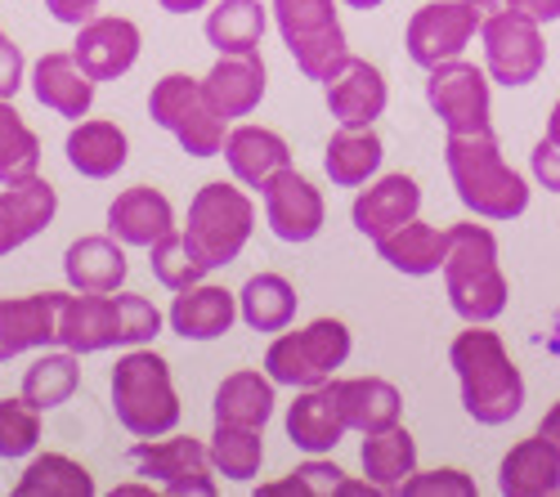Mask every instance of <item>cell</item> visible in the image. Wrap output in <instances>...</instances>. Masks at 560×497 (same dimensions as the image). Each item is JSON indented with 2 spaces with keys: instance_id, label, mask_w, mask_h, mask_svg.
Wrapping results in <instances>:
<instances>
[{
  "instance_id": "50",
  "label": "cell",
  "mask_w": 560,
  "mask_h": 497,
  "mask_svg": "<svg viewBox=\"0 0 560 497\" xmlns=\"http://www.w3.org/2000/svg\"><path fill=\"white\" fill-rule=\"evenodd\" d=\"M547 140L560 144V99H556V108H551V117H547Z\"/></svg>"
},
{
  "instance_id": "36",
  "label": "cell",
  "mask_w": 560,
  "mask_h": 497,
  "mask_svg": "<svg viewBox=\"0 0 560 497\" xmlns=\"http://www.w3.org/2000/svg\"><path fill=\"white\" fill-rule=\"evenodd\" d=\"M90 493H95V475L63 453L32 458V466L14 484V497H90Z\"/></svg>"
},
{
  "instance_id": "27",
  "label": "cell",
  "mask_w": 560,
  "mask_h": 497,
  "mask_svg": "<svg viewBox=\"0 0 560 497\" xmlns=\"http://www.w3.org/2000/svg\"><path fill=\"white\" fill-rule=\"evenodd\" d=\"M126 274H130V260L113 234L77 238L63 251V279L72 292H121Z\"/></svg>"
},
{
  "instance_id": "42",
  "label": "cell",
  "mask_w": 560,
  "mask_h": 497,
  "mask_svg": "<svg viewBox=\"0 0 560 497\" xmlns=\"http://www.w3.org/2000/svg\"><path fill=\"white\" fill-rule=\"evenodd\" d=\"M40 443V409L19 399H0V458H27Z\"/></svg>"
},
{
  "instance_id": "45",
  "label": "cell",
  "mask_w": 560,
  "mask_h": 497,
  "mask_svg": "<svg viewBox=\"0 0 560 497\" xmlns=\"http://www.w3.org/2000/svg\"><path fill=\"white\" fill-rule=\"evenodd\" d=\"M23 50L14 40L0 45V99H14L19 95V85H23Z\"/></svg>"
},
{
  "instance_id": "39",
  "label": "cell",
  "mask_w": 560,
  "mask_h": 497,
  "mask_svg": "<svg viewBox=\"0 0 560 497\" xmlns=\"http://www.w3.org/2000/svg\"><path fill=\"white\" fill-rule=\"evenodd\" d=\"M207 448H211L215 475H224L233 484H252L260 475V462H265V430H252V426H215Z\"/></svg>"
},
{
  "instance_id": "11",
  "label": "cell",
  "mask_w": 560,
  "mask_h": 497,
  "mask_svg": "<svg viewBox=\"0 0 560 497\" xmlns=\"http://www.w3.org/2000/svg\"><path fill=\"white\" fill-rule=\"evenodd\" d=\"M130 466L149 484H162L171 497H215V462L202 439H139L130 443Z\"/></svg>"
},
{
  "instance_id": "25",
  "label": "cell",
  "mask_w": 560,
  "mask_h": 497,
  "mask_svg": "<svg viewBox=\"0 0 560 497\" xmlns=\"http://www.w3.org/2000/svg\"><path fill=\"white\" fill-rule=\"evenodd\" d=\"M207 99L224 121L252 117L265 99V63L260 55H220V63L202 76Z\"/></svg>"
},
{
  "instance_id": "26",
  "label": "cell",
  "mask_w": 560,
  "mask_h": 497,
  "mask_svg": "<svg viewBox=\"0 0 560 497\" xmlns=\"http://www.w3.org/2000/svg\"><path fill=\"white\" fill-rule=\"evenodd\" d=\"M328 386L337 394V409H341L350 430L377 435V430L399 426L404 399H399V390L386 377H346V381H328Z\"/></svg>"
},
{
  "instance_id": "43",
  "label": "cell",
  "mask_w": 560,
  "mask_h": 497,
  "mask_svg": "<svg viewBox=\"0 0 560 497\" xmlns=\"http://www.w3.org/2000/svg\"><path fill=\"white\" fill-rule=\"evenodd\" d=\"M399 493H404V497H444V493H453V497H476V480L466 475V471H457V466H444V471H412Z\"/></svg>"
},
{
  "instance_id": "31",
  "label": "cell",
  "mask_w": 560,
  "mask_h": 497,
  "mask_svg": "<svg viewBox=\"0 0 560 497\" xmlns=\"http://www.w3.org/2000/svg\"><path fill=\"white\" fill-rule=\"evenodd\" d=\"M215 426H252L265 430V422L273 417V377L269 372H229L215 386V403H211Z\"/></svg>"
},
{
  "instance_id": "46",
  "label": "cell",
  "mask_w": 560,
  "mask_h": 497,
  "mask_svg": "<svg viewBox=\"0 0 560 497\" xmlns=\"http://www.w3.org/2000/svg\"><path fill=\"white\" fill-rule=\"evenodd\" d=\"M104 0H45V10H50L55 23H68V27H81L85 19H95V10Z\"/></svg>"
},
{
  "instance_id": "40",
  "label": "cell",
  "mask_w": 560,
  "mask_h": 497,
  "mask_svg": "<svg viewBox=\"0 0 560 497\" xmlns=\"http://www.w3.org/2000/svg\"><path fill=\"white\" fill-rule=\"evenodd\" d=\"M149 269L153 279L166 287V292H184V287H198L207 279V269L198 264V256L189 251V242H184L179 229H171L166 238H158L149 247Z\"/></svg>"
},
{
  "instance_id": "6",
  "label": "cell",
  "mask_w": 560,
  "mask_h": 497,
  "mask_svg": "<svg viewBox=\"0 0 560 497\" xmlns=\"http://www.w3.org/2000/svg\"><path fill=\"white\" fill-rule=\"evenodd\" d=\"M252 229H256V202L238 185L211 179V185H202L189 202L184 242H189L198 264L211 274V269H224L243 256V247L252 242Z\"/></svg>"
},
{
  "instance_id": "14",
  "label": "cell",
  "mask_w": 560,
  "mask_h": 497,
  "mask_svg": "<svg viewBox=\"0 0 560 497\" xmlns=\"http://www.w3.org/2000/svg\"><path fill=\"white\" fill-rule=\"evenodd\" d=\"M260 202H265V220H269L273 238H283V242H310V238H318L323 220H328L323 193L310 185L305 175H296L292 166L278 170L269 185L260 189Z\"/></svg>"
},
{
  "instance_id": "21",
  "label": "cell",
  "mask_w": 560,
  "mask_h": 497,
  "mask_svg": "<svg viewBox=\"0 0 560 497\" xmlns=\"http://www.w3.org/2000/svg\"><path fill=\"white\" fill-rule=\"evenodd\" d=\"M171 229H175V206L153 185H135V189L117 193V202L108 206V234L121 247H153Z\"/></svg>"
},
{
  "instance_id": "30",
  "label": "cell",
  "mask_w": 560,
  "mask_h": 497,
  "mask_svg": "<svg viewBox=\"0 0 560 497\" xmlns=\"http://www.w3.org/2000/svg\"><path fill=\"white\" fill-rule=\"evenodd\" d=\"M68 166L85 179H113L126 157H130V144H126V130L117 121H77L72 134H68Z\"/></svg>"
},
{
  "instance_id": "51",
  "label": "cell",
  "mask_w": 560,
  "mask_h": 497,
  "mask_svg": "<svg viewBox=\"0 0 560 497\" xmlns=\"http://www.w3.org/2000/svg\"><path fill=\"white\" fill-rule=\"evenodd\" d=\"M341 5H350V10H363V14H368V10H382L386 0H341Z\"/></svg>"
},
{
  "instance_id": "5",
  "label": "cell",
  "mask_w": 560,
  "mask_h": 497,
  "mask_svg": "<svg viewBox=\"0 0 560 497\" xmlns=\"http://www.w3.org/2000/svg\"><path fill=\"white\" fill-rule=\"evenodd\" d=\"M113 409L117 422L135 435V439H158L171 435L179 426V394L171 381V364L158 350L130 345L117 368H113Z\"/></svg>"
},
{
  "instance_id": "20",
  "label": "cell",
  "mask_w": 560,
  "mask_h": 497,
  "mask_svg": "<svg viewBox=\"0 0 560 497\" xmlns=\"http://www.w3.org/2000/svg\"><path fill=\"white\" fill-rule=\"evenodd\" d=\"M59 215V193L50 179H27V185H5L0 193V256L19 251L36 234H45Z\"/></svg>"
},
{
  "instance_id": "29",
  "label": "cell",
  "mask_w": 560,
  "mask_h": 497,
  "mask_svg": "<svg viewBox=\"0 0 560 497\" xmlns=\"http://www.w3.org/2000/svg\"><path fill=\"white\" fill-rule=\"evenodd\" d=\"M382 157H386L382 134L372 126H341L328 140V149H323V170H328L337 189H359L382 170Z\"/></svg>"
},
{
  "instance_id": "52",
  "label": "cell",
  "mask_w": 560,
  "mask_h": 497,
  "mask_svg": "<svg viewBox=\"0 0 560 497\" xmlns=\"http://www.w3.org/2000/svg\"><path fill=\"white\" fill-rule=\"evenodd\" d=\"M5 40H10V36H5V32H0V45H5Z\"/></svg>"
},
{
  "instance_id": "34",
  "label": "cell",
  "mask_w": 560,
  "mask_h": 497,
  "mask_svg": "<svg viewBox=\"0 0 560 497\" xmlns=\"http://www.w3.org/2000/svg\"><path fill=\"white\" fill-rule=\"evenodd\" d=\"M359 462H363L368 484H377L382 493H399L404 480L417 471V439H412L404 426L377 430V435H368V439H363Z\"/></svg>"
},
{
  "instance_id": "9",
  "label": "cell",
  "mask_w": 560,
  "mask_h": 497,
  "mask_svg": "<svg viewBox=\"0 0 560 497\" xmlns=\"http://www.w3.org/2000/svg\"><path fill=\"white\" fill-rule=\"evenodd\" d=\"M273 23L283 32V45L292 50L296 68L310 81L328 85L332 72L350 59L346 32L337 23V0H273Z\"/></svg>"
},
{
  "instance_id": "3",
  "label": "cell",
  "mask_w": 560,
  "mask_h": 497,
  "mask_svg": "<svg viewBox=\"0 0 560 497\" xmlns=\"http://www.w3.org/2000/svg\"><path fill=\"white\" fill-rule=\"evenodd\" d=\"M444 162H448V175H453L457 202L471 215H480V220H516V215L529 211L525 175L502 162V149H498L493 130L448 134Z\"/></svg>"
},
{
  "instance_id": "38",
  "label": "cell",
  "mask_w": 560,
  "mask_h": 497,
  "mask_svg": "<svg viewBox=\"0 0 560 497\" xmlns=\"http://www.w3.org/2000/svg\"><path fill=\"white\" fill-rule=\"evenodd\" d=\"M40 175V140L23 113L0 99V185H27Z\"/></svg>"
},
{
  "instance_id": "28",
  "label": "cell",
  "mask_w": 560,
  "mask_h": 497,
  "mask_svg": "<svg viewBox=\"0 0 560 497\" xmlns=\"http://www.w3.org/2000/svg\"><path fill=\"white\" fill-rule=\"evenodd\" d=\"M498 488L506 497H551L560 493V453L542 439H521L498 466Z\"/></svg>"
},
{
  "instance_id": "24",
  "label": "cell",
  "mask_w": 560,
  "mask_h": 497,
  "mask_svg": "<svg viewBox=\"0 0 560 497\" xmlns=\"http://www.w3.org/2000/svg\"><path fill=\"white\" fill-rule=\"evenodd\" d=\"M233 319H238V296L215 287V283H198V287L175 292L171 313H166L171 332L184 341H215L233 328Z\"/></svg>"
},
{
  "instance_id": "41",
  "label": "cell",
  "mask_w": 560,
  "mask_h": 497,
  "mask_svg": "<svg viewBox=\"0 0 560 497\" xmlns=\"http://www.w3.org/2000/svg\"><path fill=\"white\" fill-rule=\"evenodd\" d=\"M265 497H283V493H301V497H337V493H382L377 484H350L341 466L332 462H305L296 466L288 480H278V484H265L260 488Z\"/></svg>"
},
{
  "instance_id": "13",
  "label": "cell",
  "mask_w": 560,
  "mask_h": 497,
  "mask_svg": "<svg viewBox=\"0 0 560 497\" xmlns=\"http://www.w3.org/2000/svg\"><path fill=\"white\" fill-rule=\"evenodd\" d=\"M489 72L466 63V59H448L440 68H431L427 76V104L431 113L444 121L448 134H480L493 130V99H489Z\"/></svg>"
},
{
  "instance_id": "4",
  "label": "cell",
  "mask_w": 560,
  "mask_h": 497,
  "mask_svg": "<svg viewBox=\"0 0 560 497\" xmlns=\"http://www.w3.org/2000/svg\"><path fill=\"white\" fill-rule=\"evenodd\" d=\"M444 292L462 323H493L506 309V274L498 264V238L485 224H453L444 256Z\"/></svg>"
},
{
  "instance_id": "16",
  "label": "cell",
  "mask_w": 560,
  "mask_h": 497,
  "mask_svg": "<svg viewBox=\"0 0 560 497\" xmlns=\"http://www.w3.org/2000/svg\"><path fill=\"white\" fill-rule=\"evenodd\" d=\"M59 305L63 292H36L0 300V364L27 350H45L59 341Z\"/></svg>"
},
{
  "instance_id": "2",
  "label": "cell",
  "mask_w": 560,
  "mask_h": 497,
  "mask_svg": "<svg viewBox=\"0 0 560 497\" xmlns=\"http://www.w3.org/2000/svg\"><path fill=\"white\" fill-rule=\"evenodd\" d=\"M162 332V309L135 292H63L59 345L72 354H100L113 345H149Z\"/></svg>"
},
{
  "instance_id": "33",
  "label": "cell",
  "mask_w": 560,
  "mask_h": 497,
  "mask_svg": "<svg viewBox=\"0 0 560 497\" xmlns=\"http://www.w3.org/2000/svg\"><path fill=\"white\" fill-rule=\"evenodd\" d=\"M296 287L283 274H252L238 292V319L252 332H288L296 319Z\"/></svg>"
},
{
  "instance_id": "35",
  "label": "cell",
  "mask_w": 560,
  "mask_h": 497,
  "mask_svg": "<svg viewBox=\"0 0 560 497\" xmlns=\"http://www.w3.org/2000/svg\"><path fill=\"white\" fill-rule=\"evenodd\" d=\"M265 5L260 0H220L207 14V40L220 55H256L265 36Z\"/></svg>"
},
{
  "instance_id": "44",
  "label": "cell",
  "mask_w": 560,
  "mask_h": 497,
  "mask_svg": "<svg viewBox=\"0 0 560 497\" xmlns=\"http://www.w3.org/2000/svg\"><path fill=\"white\" fill-rule=\"evenodd\" d=\"M529 170L547 193H560V144H551L542 134V140L534 144V153H529Z\"/></svg>"
},
{
  "instance_id": "1",
  "label": "cell",
  "mask_w": 560,
  "mask_h": 497,
  "mask_svg": "<svg viewBox=\"0 0 560 497\" xmlns=\"http://www.w3.org/2000/svg\"><path fill=\"white\" fill-rule=\"evenodd\" d=\"M448 364L462 386V409L480 426H506L511 417H521L525 409V377L516 368V358L502 345L489 323H471L466 332L453 336Z\"/></svg>"
},
{
  "instance_id": "7",
  "label": "cell",
  "mask_w": 560,
  "mask_h": 497,
  "mask_svg": "<svg viewBox=\"0 0 560 497\" xmlns=\"http://www.w3.org/2000/svg\"><path fill=\"white\" fill-rule=\"evenodd\" d=\"M149 117L153 126H162L166 134H175L179 149L189 157H220L224 140H229V121L215 113V104L207 99L202 81L184 76V72H166L153 90H149Z\"/></svg>"
},
{
  "instance_id": "15",
  "label": "cell",
  "mask_w": 560,
  "mask_h": 497,
  "mask_svg": "<svg viewBox=\"0 0 560 497\" xmlns=\"http://www.w3.org/2000/svg\"><path fill=\"white\" fill-rule=\"evenodd\" d=\"M139 45H144V36H139V27L130 19L100 14V19H85L77 27L72 55H77V63L85 68L90 81H117V76H126L135 68Z\"/></svg>"
},
{
  "instance_id": "10",
  "label": "cell",
  "mask_w": 560,
  "mask_h": 497,
  "mask_svg": "<svg viewBox=\"0 0 560 497\" xmlns=\"http://www.w3.org/2000/svg\"><path fill=\"white\" fill-rule=\"evenodd\" d=\"M506 0H431L408 19L404 50L417 68H440L448 59H462V50L480 36L485 19L502 10Z\"/></svg>"
},
{
  "instance_id": "12",
  "label": "cell",
  "mask_w": 560,
  "mask_h": 497,
  "mask_svg": "<svg viewBox=\"0 0 560 497\" xmlns=\"http://www.w3.org/2000/svg\"><path fill=\"white\" fill-rule=\"evenodd\" d=\"M480 40H485V72L506 90L538 81V72L547 68L542 23H534L529 14H516L506 5L493 10L480 27Z\"/></svg>"
},
{
  "instance_id": "19",
  "label": "cell",
  "mask_w": 560,
  "mask_h": 497,
  "mask_svg": "<svg viewBox=\"0 0 560 497\" xmlns=\"http://www.w3.org/2000/svg\"><path fill=\"white\" fill-rule=\"evenodd\" d=\"M390 104V90L382 68H372L368 59H346L332 81H328V113L337 117V126H372Z\"/></svg>"
},
{
  "instance_id": "32",
  "label": "cell",
  "mask_w": 560,
  "mask_h": 497,
  "mask_svg": "<svg viewBox=\"0 0 560 497\" xmlns=\"http://www.w3.org/2000/svg\"><path fill=\"white\" fill-rule=\"evenodd\" d=\"M377 251L390 269L408 279H427V274H440L444 269V256H448V229H435V224H422V220H408L399 224L395 234L377 238Z\"/></svg>"
},
{
  "instance_id": "17",
  "label": "cell",
  "mask_w": 560,
  "mask_h": 497,
  "mask_svg": "<svg viewBox=\"0 0 560 497\" xmlns=\"http://www.w3.org/2000/svg\"><path fill=\"white\" fill-rule=\"evenodd\" d=\"M417 211H422V189H417V179L412 175H382L377 185H368L354 198L350 220L363 238L377 242V238L395 234L399 224L417 220Z\"/></svg>"
},
{
  "instance_id": "18",
  "label": "cell",
  "mask_w": 560,
  "mask_h": 497,
  "mask_svg": "<svg viewBox=\"0 0 560 497\" xmlns=\"http://www.w3.org/2000/svg\"><path fill=\"white\" fill-rule=\"evenodd\" d=\"M95 85L100 81H90L85 68L77 63V55L68 50H50V55H40L32 63V95L40 108H50L68 121H81L90 113V104H95Z\"/></svg>"
},
{
  "instance_id": "37",
  "label": "cell",
  "mask_w": 560,
  "mask_h": 497,
  "mask_svg": "<svg viewBox=\"0 0 560 497\" xmlns=\"http://www.w3.org/2000/svg\"><path fill=\"white\" fill-rule=\"evenodd\" d=\"M81 386V368H77V354L59 350V354H36L32 368L23 372V399L36 403L40 413L63 409V403L77 394Z\"/></svg>"
},
{
  "instance_id": "47",
  "label": "cell",
  "mask_w": 560,
  "mask_h": 497,
  "mask_svg": "<svg viewBox=\"0 0 560 497\" xmlns=\"http://www.w3.org/2000/svg\"><path fill=\"white\" fill-rule=\"evenodd\" d=\"M506 10L529 14L534 23H556L560 19V0H506Z\"/></svg>"
},
{
  "instance_id": "8",
  "label": "cell",
  "mask_w": 560,
  "mask_h": 497,
  "mask_svg": "<svg viewBox=\"0 0 560 497\" xmlns=\"http://www.w3.org/2000/svg\"><path fill=\"white\" fill-rule=\"evenodd\" d=\"M346 358H350V328L341 319H314L301 332H283L269 341L265 372L273 377V386L310 390L332 381V372L346 368Z\"/></svg>"
},
{
  "instance_id": "48",
  "label": "cell",
  "mask_w": 560,
  "mask_h": 497,
  "mask_svg": "<svg viewBox=\"0 0 560 497\" xmlns=\"http://www.w3.org/2000/svg\"><path fill=\"white\" fill-rule=\"evenodd\" d=\"M538 435L556 448V453H560V403H551V409H547V417L538 422Z\"/></svg>"
},
{
  "instance_id": "49",
  "label": "cell",
  "mask_w": 560,
  "mask_h": 497,
  "mask_svg": "<svg viewBox=\"0 0 560 497\" xmlns=\"http://www.w3.org/2000/svg\"><path fill=\"white\" fill-rule=\"evenodd\" d=\"M158 5H162L166 14H194V10H207L211 0H158Z\"/></svg>"
},
{
  "instance_id": "22",
  "label": "cell",
  "mask_w": 560,
  "mask_h": 497,
  "mask_svg": "<svg viewBox=\"0 0 560 497\" xmlns=\"http://www.w3.org/2000/svg\"><path fill=\"white\" fill-rule=\"evenodd\" d=\"M224 162L233 170V179L247 189H265L278 170L292 166V149L278 130L269 126H233L224 140Z\"/></svg>"
},
{
  "instance_id": "23",
  "label": "cell",
  "mask_w": 560,
  "mask_h": 497,
  "mask_svg": "<svg viewBox=\"0 0 560 497\" xmlns=\"http://www.w3.org/2000/svg\"><path fill=\"white\" fill-rule=\"evenodd\" d=\"M346 430L350 426L337 409V394H332L328 381L301 390L296 403L288 409V439H292V448H301V453H310V458L332 453V448L346 439Z\"/></svg>"
}]
</instances>
